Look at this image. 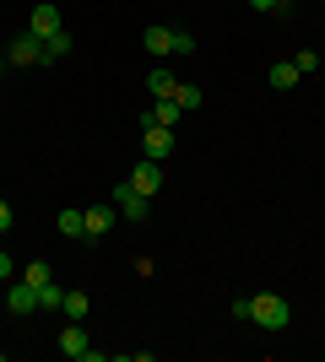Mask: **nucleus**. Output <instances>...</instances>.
I'll return each mask as SVG.
<instances>
[{
  "instance_id": "obj_1",
  "label": "nucleus",
  "mask_w": 325,
  "mask_h": 362,
  "mask_svg": "<svg viewBox=\"0 0 325 362\" xmlns=\"http://www.w3.org/2000/svg\"><path fill=\"white\" fill-rule=\"evenodd\" d=\"M255 325H261V330H287V325H293V303L287 298H277V292H255Z\"/></svg>"
},
{
  "instance_id": "obj_2",
  "label": "nucleus",
  "mask_w": 325,
  "mask_h": 362,
  "mask_svg": "<svg viewBox=\"0 0 325 362\" xmlns=\"http://www.w3.org/2000/svg\"><path fill=\"white\" fill-rule=\"evenodd\" d=\"M114 206H120V216H125V222H147V211H152V195H141L136 184L125 179L120 189H114Z\"/></svg>"
},
{
  "instance_id": "obj_3",
  "label": "nucleus",
  "mask_w": 325,
  "mask_h": 362,
  "mask_svg": "<svg viewBox=\"0 0 325 362\" xmlns=\"http://www.w3.org/2000/svg\"><path fill=\"white\" fill-rule=\"evenodd\" d=\"M6 60H11V65H44V38H33V33H16L11 44H6Z\"/></svg>"
},
{
  "instance_id": "obj_4",
  "label": "nucleus",
  "mask_w": 325,
  "mask_h": 362,
  "mask_svg": "<svg viewBox=\"0 0 325 362\" xmlns=\"http://www.w3.org/2000/svg\"><path fill=\"white\" fill-rule=\"evenodd\" d=\"M179 119H185V108H179V98H157V103L147 108V114H141V130H147V124H163V130H173Z\"/></svg>"
},
{
  "instance_id": "obj_5",
  "label": "nucleus",
  "mask_w": 325,
  "mask_h": 362,
  "mask_svg": "<svg viewBox=\"0 0 325 362\" xmlns=\"http://www.w3.org/2000/svg\"><path fill=\"white\" fill-rule=\"evenodd\" d=\"M60 28H65L60 6H49V0H44V6H33V22H28V33H33V38H55Z\"/></svg>"
},
{
  "instance_id": "obj_6",
  "label": "nucleus",
  "mask_w": 325,
  "mask_h": 362,
  "mask_svg": "<svg viewBox=\"0 0 325 362\" xmlns=\"http://www.w3.org/2000/svg\"><path fill=\"white\" fill-rule=\"evenodd\" d=\"M130 184H136L141 195H157V189H163V163H152V157H141V163L130 168Z\"/></svg>"
},
{
  "instance_id": "obj_7",
  "label": "nucleus",
  "mask_w": 325,
  "mask_h": 362,
  "mask_svg": "<svg viewBox=\"0 0 325 362\" xmlns=\"http://www.w3.org/2000/svg\"><path fill=\"white\" fill-rule=\"evenodd\" d=\"M60 351H65V357H76V362H87V351H93V341H87V330H81L76 319H65V330H60Z\"/></svg>"
},
{
  "instance_id": "obj_8",
  "label": "nucleus",
  "mask_w": 325,
  "mask_h": 362,
  "mask_svg": "<svg viewBox=\"0 0 325 362\" xmlns=\"http://www.w3.org/2000/svg\"><path fill=\"white\" fill-rule=\"evenodd\" d=\"M141 151H147L152 163H169V151H173V130H163V124H147V141H141Z\"/></svg>"
},
{
  "instance_id": "obj_9",
  "label": "nucleus",
  "mask_w": 325,
  "mask_h": 362,
  "mask_svg": "<svg viewBox=\"0 0 325 362\" xmlns=\"http://www.w3.org/2000/svg\"><path fill=\"white\" fill-rule=\"evenodd\" d=\"M6 308H11L16 319H28V314H38V287H28V281H16V287L6 292Z\"/></svg>"
},
{
  "instance_id": "obj_10",
  "label": "nucleus",
  "mask_w": 325,
  "mask_h": 362,
  "mask_svg": "<svg viewBox=\"0 0 325 362\" xmlns=\"http://www.w3.org/2000/svg\"><path fill=\"white\" fill-rule=\"evenodd\" d=\"M141 49H147V54H157V60H163V54H173V28H163V22H157V28H147V33H141Z\"/></svg>"
},
{
  "instance_id": "obj_11",
  "label": "nucleus",
  "mask_w": 325,
  "mask_h": 362,
  "mask_svg": "<svg viewBox=\"0 0 325 362\" xmlns=\"http://www.w3.org/2000/svg\"><path fill=\"white\" fill-rule=\"evenodd\" d=\"M120 222V206H87V238H103Z\"/></svg>"
},
{
  "instance_id": "obj_12",
  "label": "nucleus",
  "mask_w": 325,
  "mask_h": 362,
  "mask_svg": "<svg viewBox=\"0 0 325 362\" xmlns=\"http://www.w3.org/2000/svg\"><path fill=\"white\" fill-rule=\"evenodd\" d=\"M87 308H93V298H87V292H81V287H65V303H60L65 319H76V325H81V319H87Z\"/></svg>"
},
{
  "instance_id": "obj_13",
  "label": "nucleus",
  "mask_w": 325,
  "mask_h": 362,
  "mask_svg": "<svg viewBox=\"0 0 325 362\" xmlns=\"http://www.w3.org/2000/svg\"><path fill=\"white\" fill-rule=\"evenodd\" d=\"M266 81H271V87H282V92H287V87H298V65H293V60H277Z\"/></svg>"
},
{
  "instance_id": "obj_14",
  "label": "nucleus",
  "mask_w": 325,
  "mask_h": 362,
  "mask_svg": "<svg viewBox=\"0 0 325 362\" xmlns=\"http://www.w3.org/2000/svg\"><path fill=\"white\" fill-rule=\"evenodd\" d=\"M147 92H152V98H173V92H179V81H173V76L157 65V71L147 76Z\"/></svg>"
},
{
  "instance_id": "obj_15",
  "label": "nucleus",
  "mask_w": 325,
  "mask_h": 362,
  "mask_svg": "<svg viewBox=\"0 0 325 362\" xmlns=\"http://www.w3.org/2000/svg\"><path fill=\"white\" fill-rule=\"evenodd\" d=\"M60 233L65 238H87V211H60Z\"/></svg>"
},
{
  "instance_id": "obj_16",
  "label": "nucleus",
  "mask_w": 325,
  "mask_h": 362,
  "mask_svg": "<svg viewBox=\"0 0 325 362\" xmlns=\"http://www.w3.org/2000/svg\"><path fill=\"white\" fill-rule=\"evenodd\" d=\"M60 303H65L60 281H44V287H38V314H44V308H60Z\"/></svg>"
},
{
  "instance_id": "obj_17",
  "label": "nucleus",
  "mask_w": 325,
  "mask_h": 362,
  "mask_svg": "<svg viewBox=\"0 0 325 362\" xmlns=\"http://www.w3.org/2000/svg\"><path fill=\"white\" fill-rule=\"evenodd\" d=\"M22 281H28V287H44V281H55V271H49L44 259H33V265H22Z\"/></svg>"
},
{
  "instance_id": "obj_18",
  "label": "nucleus",
  "mask_w": 325,
  "mask_h": 362,
  "mask_svg": "<svg viewBox=\"0 0 325 362\" xmlns=\"http://www.w3.org/2000/svg\"><path fill=\"white\" fill-rule=\"evenodd\" d=\"M60 54H71V33H55V38H44V60H60Z\"/></svg>"
},
{
  "instance_id": "obj_19",
  "label": "nucleus",
  "mask_w": 325,
  "mask_h": 362,
  "mask_svg": "<svg viewBox=\"0 0 325 362\" xmlns=\"http://www.w3.org/2000/svg\"><path fill=\"white\" fill-rule=\"evenodd\" d=\"M173 98H179V108H201V87H190V81H179V92H173Z\"/></svg>"
},
{
  "instance_id": "obj_20",
  "label": "nucleus",
  "mask_w": 325,
  "mask_h": 362,
  "mask_svg": "<svg viewBox=\"0 0 325 362\" xmlns=\"http://www.w3.org/2000/svg\"><path fill=\"white\" fill-rule=\"evenodd\" d=\"M293 65H298V76H309V71H320V54H314V49H304Z\"/></svg>"
},
{
  "instance_id": "obj_21",
  "label": "nucleus",
  "mask_w": 325,
  "mask_h": 362,
  "mask_svg": "<svg viewBox=\"0 0 325 362\" xmlns=\"http://www.w3.org/2000/svg\"><path fill=\"white\" fill-rule=\"evenodd\" d=\"M190 49H195V38L185 28H173V54H190Z\"/></svg>"
},
{
  "instance_id": "obj_22",
  "label": "nucleus",
  "mask_w": 325,
  "mask_h": 362,
  "mask_svg": "<svg viewBox=\"0 0 325 362\" xmlns=\"http://www.w3.org/2000/svg\"><path fill=\"white\" fill-rule=\"evenodd\" d=\"M16 227V211H11V200H0V233H11Z\"/></svg>"
},
{
  "instance_id": "obj_23",
  "label": "nucleus",
  "mask_w": 325,
  "mask_h": 362,
  "mask_svg": "<svg viewBox=\"0 0 325 362\" xmlns=\"http://www.w3.org/2000/svg\"><path fill=\"white\" fill-rule=\"evenodd\" d=\"M11 276H16V259L6 255V249H0V281H11Z\"/></svg>"
},
{
  "instance_id": "obj_24",
  "label": "nucleus",
  "mask_w": 325,
  "mask_h": 362,
  "mask_svg": "<svg viewBox=\"0 0 325 362\" xmlns=\"http://www.w3.org/2000/svg\"><path fill=\"white\" fill-rule=\"evenodd\" d=\"M249 6H255V11H277L282 0H249Z\"/></svg>"
}]
</instances>
